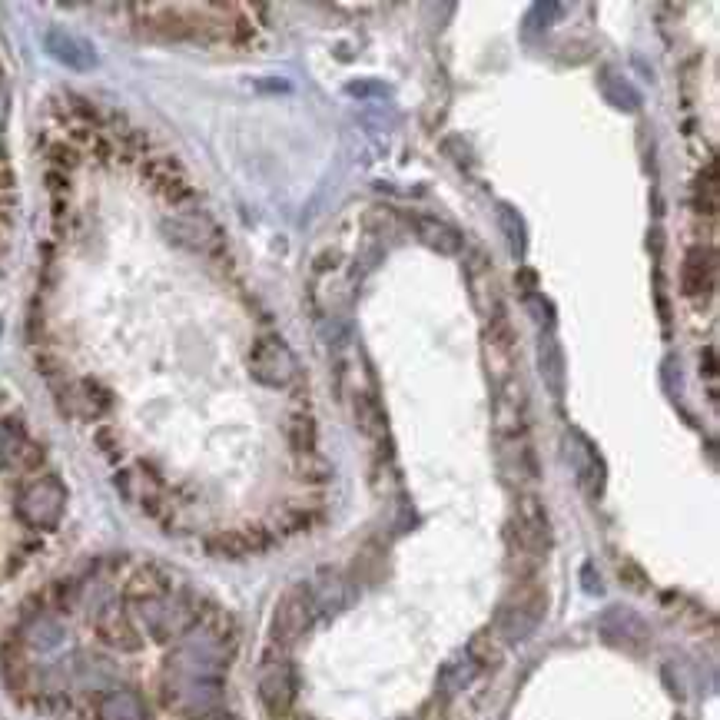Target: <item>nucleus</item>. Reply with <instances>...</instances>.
<instances>
[{"instance_id":"6ab92c4d","label":"nucleus","mask_w":720,"mask_h":720,"mask_svg":"<svg viewBox=\"0 0 720 720\" xmlns=\"http://www.w3.org/2000/svg\"><path fill=\"white\" fill-rule=\"evenodd\" d=\"M478 674H482V667H478L472 657H468V651L455 654L452 661H445V667L438 671V697H442V701L455 697L458 691H465V687L472 684Z\"/></svg>"},{"instance_id":"f257e3e1","label":"nucleus","mask_w":720,"mask_h":720,"mask_svg":"<svg viewBox=\"0 0 720 720\" xmlns=\"http://www.w3.org/2000/svg\"><path fill=\"white\" fill-rule=\"evenodd\" d=\"M508 545V568L515 571L518 581H535L541 561L551 551V521L548 508L538 495L525 492L518 498V508L505 525Z\"/></svg>"},{"instance_id":"7c9ffc66","label":"nucleus","mask_w":720,"mask_h":720,"mask_svg":"<svg viewBox=\"0 0 720 720\" xmlns=\"http://www.w3.org/2000/svg\"><path fill=\"white\" fill-rule=\"evenodd\" d=\"M339 266V253H322V259H316V269H336Z\"/></svg>"},{"instance_id":"0eeeda50","label":"nucleus","mask_w":720,"mask_h":720,"mask_svg":"<svg viewBox=\"0 0 720 720\" xmlns=\"http://www.w3.org/2000/svg\"><path fill=\"white\" fill-rule=\"evenodd\" d=\"M482 356H485V369L492 375L495 389L518 375V336H515V326H511L508 312L485 319Z\"/></svg>"},{"instance_id":"c756f323","label":"nucleus","mask_w":720,"mask_h":720,"mask_svg":"<svg viewBox=\"0 0 720 720\" xmlns=\"http://www.w3.org/2000/svg\"><path fill=\"white\" fill-rule=\"evenodd\" d=\"M515 283L525 292H535V273H531V269H521V273L515 276Z\"/></svg>"},{"instance_id":"4468645a","label":"nucleus","mask_w":720,"mask_h":720,"mask_svg":"<svg viewBox=\"0 0 720 720\" xmlns=\"http://www.w3.org/2000/svg\"><path fill=\"white\" fill-rule=\"evenodd\" d=\"M568 455H571V465H575V472H578V485L588 492V498H601V492H604V458H601L598 448H594L581 432L571 429L568 432Z\"/></svg>"},{"instance_id":"6e6552de","label":"nucleus","mask_w":720,"mask_h":720,"mask_svg":"<svg viewBox=\"0 0 720 720\" xmlns=\"http://www.w3.org/2000/svg\"><path fill=\"white\" fill-rule=\"evenodd\" d=\"M256 694L269 717H276V720L289 717L292 707H296V697H299L296 667H292L286 657H273V661L263 664V671H259Z\"/></svg>"},{"instance_id":"9d476101","label":"nucleus","mask_w":720,"mask_h":720,"mask_svg":"<svg viewBox=\"0 0 720 720\" xmlns=\"http://www.w3.org/2000/svg\"><path fill=\"white\" fill-rule=\"evenodd\" d=\"M495 429H498V438L528 432V392L518 375L495 389Z\"/></svg>"},{"instance_id":"2eb2a0df","label":"nucleus","mask_w":720,"mask_h":720,"mask_svg":"<svg viewBox=\"0 0 720 720\" xmlns=\"http://www.w3.org/2000/svg\"><path fill=\"white\" fill-rule=\"evenodd\" d=\"M535 356H538L541 382H545V389L551 392V399L561 402L565 399V389H568V365H565V349H561L555 332H541Z\"/></svg>"},{"instance_id":"412c9836","label":"nucleus","mask_w":720,"mask_h":720,"mask_svg":"<svg viewBox=\"0 0 720 720\" xmlns=\"http://www.w3.org/2000/svg\"><path fill=\"white\" fill-rule=\"evenodd\" d=\"M283 432H286V442L296 455H309L316 452V442H319V429H316V419L299 409V412H289L286 422H283Z\"/></svg>"},{"instance_id":"5701e85b","label":"nucleus","mask_w":720,"mask_h":720,"mask_svg":"<svg viewBox=\"0 0 720 720\" xmlns=\"http://www.w3.org/2000/svg\"><path fill=\"white\" fill-rule=\"evenodd\" d=\"M468 657L482 667V671H488V667H498L502 664V644H498L492 638V631H482V634H475L472 641H468Z\"/></svg>"},{"instance_id":"cd10ccee","label":"nucleus","mask_w":720,"mask_h":720,"mask_svg":"<svg viewBox=\"0 0 720 720\" xmlns=\"http://www.w3.org/2000/svg\"><path fill=\"white\" fill-rule=\"evenodd\" d=\"M581 581H584V591H588V594H601V591H604V584H601V578H594V568H591V565L581 568Z\"/></svg>"},{"instance_id":"aec40b11","label":"nucleus","mask_w":720,"mask_h":720,"mask_svg":"<svg viewBox=\"0 0 720 720\" xmlns=\"http://www.w3.org/2000/svg\"><path fill=\"white\" fill-rule=\"evenodd\" d=\"M495 216H498V229H502V236H505L508 253L521 263V259H525V253H528V229H525V216H521L511 203H498V206H495Z\"/></svg>"},{"instance_id":"ddd939ff","label":"nucleus","mask_w":720,"mask_h":720,"mask_svg":"<svg viewBox=\"0 0 720 720\" xmlns=\"http://www.w3.org/2000/svg\"><path fill=\"white\" fill-rule=\"evenodd\" d=\"M502 472L505 478H511L515 485H535L541 478V465H538V452L535 445H531L528 432L525 435H511V438H502Z\"/></svg>"},{"instance_id":"dca6fc26","label":"nucleus","mask_w":720,"mask_h":720,"mask_svg":"<svg viewBox=\"0 0 720 720\" xmlns=\"http://www.w3.org/2000/svg\"><path fill=\"white\" fill-rule=\"evenodd\" d=\"M44 47L57 64H64L70 70H93L97 67V50H93L87 40L73 37L70 30L50 27L47 37H44Z\"/></svg>"},{"instance_id":"2f4dec72","label":"nucleus","mask_w":720,"mask_h":720,"mask_svg":"<svg viewBox=\"0 0 720 720\" xmlns=\"http://www.w3.org/2000/svg\"><path fill=\"white\" fill-rule=\"evenodd\" d=\"M296 720H312V717H296Z\"/></svg>"},{"instance_id":"a211bd4d","label":"nucleus","mask_w":720,"mask_h":720,"mask_svg":"<svg viewBox=\"0 0 720 720\" xmlns=\"http://www.w3.org/2000/svg\"><path fill=\"white\" fill-rule=\"evenodd\" d=\"M309 594L312 604H316V614H336L349 604V584L332 568H319L316 581H309Z\"/></svg>"},{"instance_id":"bb28decb","label":"nucleus","mask_w":720,"mask_h":720,"mask_svg":"<svg viewBox=\"0 0 720 720\" xmlns=\"http://www.w3.org/2000/svg\"><path fill=\"white\" fill-rule=\"evenodd\" d=\"M346 90H349V93H379V97H385V93H389V87H382V83H372V80L349 83Z\"/></svg>"},{"instance_id":"393cba45","label":"nucleus","mask_w":720,"mask_h":720,"mask_svg":"<svg viewBox=\"0 0 720 720\" xmlns=\"http://www.w3.org/2000/svg\"><path fill=\"white\" fill-rule=\"evenodd\" d=\"M525 306H528V316L538 322L541 332H555V302L548 296H541V292H525Z\"/></svg>"},{"instance_id":"f3484780","label":"nucleus","mask_w":720,"mask_h":720,"mask_svg":"<svg viewBox=\"0 0 720 720\" xmlns=\"http://www.w3.org/2000/svg\"><path fill=\"white\" fill-rule=\"evenodd\" d=\"M415 236L438 256H462L465 253V239L455 226H448L438 216H415Z\"/></svg>"},{"instance_id":"f03ea898","label":"nucleus","mask_w":720,"mask_h":720,"mask_svg":"<svg viewBox=\"0 0 720 720\" xmlns=\"http://www.w3.org/2000/svg\"><path fill=\"white\" fill-rule=\"evenodd\" d=\"M64 511H67V485L50 472L30 478L14 502L17 525L34 538H44L50 531H57L60 521H64Z\"/></svg>"},{"instance_id":"7ed1b4c3","label":"nucleus","mask_w":720,"mask_h":720,"mask_svg":"<svg viewBox=\"0 0 720 720\" xmlns=\"http://www.w3.org/2000/svg\"><path fill=\"white\" fill-rule=\"evenodd\" d=\"M548 611V591L538 581H518V588L502 601L492 621V638L498 644H521L541 628Z\"/></svg>"},{"instance_id":"f8f14e48","label":"nucleus","mask_w":720,"mask_h":720,"mask_svg":"<svg viewBox=\"0 0 720 720\" xmlns=\"http://www.w3.org/2000/svg\"><path fill=\"white\" fill-rule=\"evenodd\" d=\"M717 283V253L711 246H691L681 263V292L687 299H707Z\"/></svg>"},{"instance_id":"9b49d317","label":"nucleus","mask_w":720,"mask_h":720,"mask_svg":"<svg viewBox=\"0 0 720 720\" xmlns=\"http://www.w3.org/2000/svg\"><path fill=\"white\" fill-rule=\"evenodd\" d=\"M346 399H349L352 425H356L369 442H382L385 432H389V415L382 409L379 392L369 389V385H349Z\"/></svg>"},{"instance_id":"4be33fe9","label":"nucleus","mask_w":720,"mask_h":720,"mask_svg":"<svg viewBox=\"0 0 720 720\" xmlns=\"http://www.w3.org/2000/svg\"><path fill=\"white\" fill-rule=\"evenodd\" d=\"M601 90H604V97H608V103H614L618 110H624V113H638L641 110L638 90H634L624 77H618V73H604Z\"/></svg>"},{"instance_id":"1a4fd4ad","label":"nucleus","mask_w":720,"mask_h":720,"mask_svg":"<svg viewBox=\"0 0 720 720\" xmlns=\"http://www.w3.org/2000/svg\"><path fill=\"white\" fill-rule=\"evenodd\" d=\"M468 289H472V302L475 309L482 312V319L502 316L505 309V296H502V283H498V273L492 266V259L485 253H475L468 259Z\"/></svg>"},{"instance_id":"b1692460","label":"nucleus","mask_w":720,"mask_h":720,"mask_svg":"<svg viewBox=\"0 0 720 720\" xmlns=\"http://www.w3.org/2000/svg\"><path fill=\"white\" fill-rule=\"evenodd\" d=\"M296 478H299V482H306V485H326L332 478V465L319 452L296 455Z\"/></svg>"},{"instance_id":"39448f33","label":"nucleus","mask_w":720,"mask_h":720,"mask_svg":"<svg viewBox=\"0 0 720 720\" xmlns=\"http://www.w3.org/2000/svg\"><path fill=\"white\" fill-rule=\"evenodd\" d=\"M312 621H316V604H312L309 584L299 581L279 594L273 608V621H269V641H273L279 651H286L312 628Z\"/></svg>"},{"instance_id":"423d86ee","label":"nucleus","mask_w":720,"mask_h":720,"mask_svg":"<svg viewBox=\"0 0 720 720\" xmlns=\"http://www.w3.org/2000/svg\"><path fill=\"white\" fill-rule=\"evenodd\" d=\"M163 236L170 239L173 246L180 249H190V253H223L226 249V239H223V229H219L216 219L206 213V210H183L170 219H163Z\"/></svg>"},{"instance_id":"c85d7f7f","label":"nucleus","mask_w":720,"mask_h":720,"mask_svg":"<svg viewBox=\"0 0 720 720\" xmlns=\"http://www.w3.org/2000/svg\"><path fill=\"white\" fill-rule=\"evenodd\" d=\"M711 375V379H714V375H717V362H714V349H707V352H701V375Z\"/></svg>"},{"instance_id":"a878e982","label":"nucleus","mask_w":720,"mask_h":720,"mask_svg":"<svg viewBox=\"0 0 720 720\" xmlns=\"http://www.w3.org/2000/svg\"><path fill=\"white\" fill-rule=\"evenodd\" d=\"M186 720H239L236 714H229L226 711V707H206V711H193L190 717H186Z\"/></svg>"},{"instance_id":"20e7f679","label":"nucleus","mask_w":720,"mask_h":720,"mask_svg":"<svg viewBox=\"0 0 720 720\" xmlns=\"http://www.w3.org/2000/svg\"><path fill=\"white\" fill-rule=\"evenodd\" d=\"M246 369L263 389H292L299 382L296 352L289 349V342L279 332H263L253 339L246 352Z\"/></svg>"}]
</instances>
